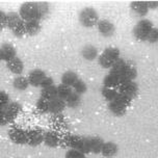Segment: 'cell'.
Instances as JSON below:
<instances>
[{"label": "cell", "mask_w": 158, "mask_h": 158, "mask_svg": "<svg viewBox=\"0 0 158 158\" xmlns=\"http://www.w3.org/2000/svg\"><path fill=\"white\" fill-rule=\"evenodd\" d=\"M149 10H157L158 8V1H147Z\"/></svg>", "instance_id": "39"}, {"label": "cell", "mask_w": 158, "mask_h": 158, "mask_svg": "<svg viewBox=\"0 0 158 158\" xmlns=\"http://www.w3.org/2000/svg\"><path fill=\"white\" fill-rule=\"evenodd\" d=\"M79 79V76L73 71H67L61 75V83L64 85H68L70 87H72L75 84V82Z\"/></svg>", "instance_id": "23"}, {"label": "cell", "mask_w": 158, "mask_h": 158, "mask_svg": "<svg viewBox=\"0 0 158 158\" xmlns=\"http://www.w3.org/2000/svg\"><path fill=\"white\" fill-rule=\"evenodd\" d=\"M6 67L10 70V72H12L15 75H22V73L24 71V64L22 61V59L19 58L18 56L10 59V61H7Z\"/></svg>", "instance_id": "14"}, {"label": "cell", "mask_w": 158, "mask_h": 158, "mask_svg": "<svg viewBox=\"0 0 158 158\" xmlns=\"http://www.w3.org/2000/svg\"><path fill=\"white\" fill-rule=\"evenodd\" d=\"M36 109H38L40 112H42V114L49 112V101L40 97L38 99V101H36Z\"/></svg>", "instance_id": "32"}, {"label": "cell", "mask_w": 158, "mask_h": 158, "mask_svg": "<svg viewBox=\"0 0 158 158\" xmlns=\"http://www.w3.org/2000/svg\"><path fill=\"white\" fill-rule=\"evenodd\" d=\"M131 101V99H129L126 96L118 94L114 100L108 102V109L115 117H123L127 112L128 107L130 106Z\"/></svg>", "instance_id": "3"}, {"label": "cell", "mask_w": 158, "mask_h": 158, "mask_svg": "<svg viewBox=\"0 0 158 158\" xmlns=\"http://www.w3.org/2000/svg\"><path fill=\"white\" fill-rule=\"evenodd\" d=\"M89 151L91 153L99 154L101 153L102 147L104 145V140L99 136H93L89 137Z\"/></svg>", "instance_id": "22"}, {"label": "cell", "mask_w": 158, "mask_h": 158, "mask_svg": "<svg viewBox=\"0 0 158 158\" xmlns=\"http://www.w3.org/2000/svg\"><path fill=\"white\" fill-rule=\"evenodd\" d=\"M13 86L16 89H18V91H25V89H27V87L29 86V82H28L27 77L22 75L17 76L13 81Z\"/></svg>", "instance_id": "26"}, {"label": "cell", "mask_w": 158, "mask_h": 158, "mask_svg": "<svg viewBox=\"0 0 158 158\" xmlns=\"http://www.w3.org/2000/svg\"><path fill=\"white\" fill-rule=\"evenodd\" d=\"M73 93V89L68 85H64V84L60 83L59 85H57V97L61 100L66 101L68 98L70 97Z\"/></svg>", "instance_id": "28"}, {"label": "cell", "mask_w": 158, "mask_h": 158, "mask_svg": "<svg viewBox=\"0 0 158 158\" xmlns=\"http://www.w3.org/2000/svg\"><path fill=\"white\" fill-rule=\"evenodd\" d=\"M60 139L61 137L59 136V134L56 131L50 130L45 132L44 134V143L49 148H55L60 145Z\"/></svg>", "instance_id": "12"}, {"label": "cell", "mask_w": 158, "mask_h": 158, "mask_svg": "<svg viewBox=\"0 0 158 158\" xmlns=\"http://www.w3.org/2000/svg\"><path fill=\"white\" fill-rule=\"evenodd\" d=\"M72 89H73V91H74L75 93H77V94H79L81 96V95H83L84 93H86L87 85H86V83L82 80V79L79 78L78 80L75 82L74 85L72 86Z\"/></svg>", "instance_id": "31"}, {"label": "cell", "mask_w": 158, "mask_h": 158, "mask_svg": "<svg viewBox=\"0 0 158 158\" xmlns=\"http://www.w3.org/2000/svg\"><path fill=\"white\" fill-rule=\"evenodd\" d=\"M118 152V147L114 142H104V145L101 150V154L103 157L106 158H111L115 156Z\"/></svg>", "instance_id": "16"}, {"label": "cell", "mask_w": 158, "mask_h": 158, "mask_svg": "<svg viewBox=\"0 0 158 158\" xmlns=\"http://www.w3.org/2000/svg\"><path fill=\"white\" fill-rule=\"evenodd\" d=\"M79 22L83 27L92 28L94 26H97L98 22L100 21L99 19V14L94 7H84L79 13Z\"/></svg>", "instance_id": "4"}, {"label": "cell", "mask_w": 158, "mask_h": 158, "mask_svg": "<svg viewBox=\"0 0 158 158\" xmlns=\"http://www.w3.org/2000/svg\"><path fill=\"white\" fill-rule=\"evenodd\" d=\"M49 13L47 2H24L20 6L19 15L25 22L41 21Z\"/></svg>", "instance_id": "1"}, {"label": "cell", "mask_w": 158, "mask_h": 158, "mask_svg": "<svg viewBox=\"0 0 158 158\" xmlns=\"http://www.w3.org/2000/svg\"><path fill=\"white\" fill-rule=\"evenodd\" d=\"M2 60V57H1V53H0V61Z\"/></svg>", "instance_id": "40"}, {"label": "cell", "mask_w": 158, "mask_h": 158, "mask_svg": "<svg viewBox=\"0 0 158 158\" xmlns=\"http://www.w3.org/2000/svg\"><path fill=\"white\" fill-rule=\"evenodd\" d=\"M7 124L8 123L6 121V118H5L3 109H0V126H4V125H7Z\"/></svg>", "instance_id": "38"}, {"label": "cell", "mask_w": 158, "mask_h": 158, "mask_svg": "<svg viewBox=\"0 0 158 158\" xmlns=\"http://www.w3.org/2000/svg\"><path fill=\"white\" fill-rule=\"evenodd\" d=\"M0 53H1L2 60H4L5 63L10 61V59L17 56V51L16 48L10 43H3L0 47Z\"/></svg>", "instance_id": "13"}, {"label": "cell", "mask_w": 158, "mask_h": 158, "mask_svg": "<svg viewBox=\"0 0 158 158\" xmlns=\"http://www.w3.org/2000/svg\"><path fill=\"white\" fill-rule=\"evenodd\" d=\"M101 94H102L104 99H106L108 102H110V101L114 100V99L118 97V92L115 89H109V87L102 86V89H101Z\"/></svg>", "instance_id": "30"}, {"label": "cell", "mask_w": 158, "mask_h": 158, "mask_svg": "<svg viewBox=\"0 0 158 158\" xmlns=\"http://www.w3.org/2000/svg\"><path fill=\"white\" fill-rule=\"evenodd\" d=\"M46 77H47V75L43 70L33 69L29 72V74L27 76V79H28V82H29V85L38 87V86H41L42 82H43V80Z\"/></svg>", "instance_id": "9"}, {"label": "cell", "mask_w": 158, "mask_h": 158, "mask_svg": "<svg viewBox=\"0 0 158 158\" xmlns=\"http://www.w3.org/2000/svg\"><path fill=\"white\" fill-rule=\"evenodd\" d=\"M81 103V96L77 94V93H75L73 91V93L71 95H70V97L66 100V104L68 107H70V108H77V107L80 105Z\"/></svg>", "instance_id": "29"}, {"label": "cell", "mask_w": 158, "mask_h": 158, "mask_svg": "<svg viewBox=\"0 0 158 158\" xmlns=\"http://www.w3.org/2000/svg\"><path fill=\"white\" fill-rule=\"evenodd\" d=\"M21 109H22L21 104H19L18 102H10L4 107L3 111L8 124L13 123V121L16 120V118L19 115Z\"/></svg>", "instance_id": "8"}, {"label": "cell", "mask_w": 158, "mask_h": 158, "mask_svg": "<svg viewBox=\"0 0 158 158\" xmlns=\"http://www.w3.org/2000/svg\"><path fill=\"white\" fill-rule=\"evenodd\" d=\"M130 8L135 15L139 17H145L150 10L148 7L147 1H133L130 3Z\"/></svg>", "instance_id": "15"}, {"label": "cell", "mask_w": 158, "mask_h": 158, "mask_svg": "<svg viewBox=\"0 0 158 158\" xmlns=\"http://www.w3.org/2000/svg\"><path fill=\"white\" fill-rule=\"evenodd\" d=\"M66 101L61 100L57 97L49 101V112H51L53 114H60L64 111V109L66 108Z\"/></svg>", "instance_id": "17"}, {"label": "cell", "mask_w": 158, "mask_h": 158, "mask_svg": "<svg viewBox=\"0 0 158 158\" xmlns=\"http://www.w3.org/2000/svg\"><path fill=\"white\" fill-rule=\"evenodd\" d=\"M41 97L46 99L48 101H51L53 99L57 98V86L51 85V86L46 87V89H42Z\"/></svg>", "instance_id": "25"}, {"label": "cell", "mask_w": 158, "mask_h": 158, "mask_svg": "<svg viewBox=\"0 0 158 158\" xmlns=\"http://www.w3.org/2000/svg\"><path fill=\"white\" fill-rule=\"evenodd\" d=\"M97 28L99 32L101 33L105 38H109L112 36L115 32V26L112 22L108 21V20H100L97 24Z\"/></svg>", "instance_id": "11"}, {"label": "cell", "mask_w": 158, "mask_h": 158, "mask_svg": "<svg viewBox=\"0 0 158 158\" xmlns=\"http://www.w3.org/2000/svg\"><path fill=\"white\" fill-rule=\"evenodd\" d=\"M27 135L28 131L19 128V127H12L10 129V131H8L10 139L14 143H17V145H25V143H27Z\"/></svg>", "instance_id": "7"}, {"label": "cell", "mask_w": 158, "mask_h": 158, "mask_svg": "<svg viewBox=\"0 0 158 158\" xmlns=\"http://www.w3.org/2000/svg\"><path fill=\"white\" fill-rule=\"evenodd\" d=\"M126 64H127V60H125L124 58L121 57L120 59H118L117 61L114 63V64L110 68V72L111 74H114V75H118L122 78V74H123V71L126 67ZM123 80V79H122ZM124 82V81H123Z\"/></svg>", "instance_id": "24"}, {"label": "cell", "mask_w": 158, "mask_h": 158, "mask_svg": "<svg viewBox=\"0 0 158 158\" xmlns=\"http://www.w3.org/2000/svg\"><path fill=\"white\" fill-rule=\"evenodd\" d=\"M64 158H86V156L82 152L75 150V149H70L64 155Z\"/></svg>", "instance_id": "34"}, {"label": "cell", "mask_w": 158, "mask_h": 158, "mask_svg": "<svg viewBox=\"0 0 158 158\" xmlns=\"http://www.w3.org/2000/svg\"><path fill=\"white\" fill-rule=\"evenodd\" d=\"M6 27V14L0 10V31Z\"/></svg>", "instance_id": "36"}, {"label": "cell", "mask_w": 158, "mask_h": 158, "mask_svg": "<svg viewBox=\"0 0 158 158\" xmlns=\"http://www.w3.org/2000/svg\"><path fill=\"white\" fill-rule=\"evenodd\" d=\"M147 42H149V43H151V44L157 43L158 42V28H156V27L152 28V30L148 35V39H147Z\"/></svg>", "instance_id": "35"}, {"label": "cell", "mask_w": 158, "mask_h": 158, "mask_svg": "<svg viewBox=\"0 0 158 158\" xmlns=\"http://www.w3.org/2000/svg\"><path fill=\"white\" fill-rule=\"evenodd\" d=\"M122 82L123 80L120 76L109 73L103 79V86L109 87V89H117V87L120 86V84Z\"/></svg>", "instance_id": "18"}, {"label": "cell", "mask_w": 158, "mask_h": 158, "mask_svg": "<svg viewBox=\"0 0 158 158\" xmlns=\"http://www.w3.org/2000/svg\"><path fill=\"white\" fill-rule=\"evenodd\" d=\"M12 31L17 38H22V36H24L25 35H27L26 33V23H25V21L22 22L20 25H18L15 29L12 30Z\"/></svg>", "instance_id": "33"}, {"label": "cell", "mask_w": 158, "mask_h": 158, "mask_svg": "<svg viewBox=\"0 0 158 158\" xmlns=\"http://www.w3.org/2000/svg\"><path fill=\"white\" fill-rule=\"evenodd\" d=\"M44 134L45 132L42 129H31L28 131L27 135V143L31 147H38L44 143Z\"/></svg>", "instance_id": "10"}, {"label": "cell", "mask_w": 158, "mask_h": 158, "mask_svg": "<svg viewBox=\"0 0 158 158\" xmlns=\"http://www.w3.org/2000/svg\"><path fill=\"white\" fill-rule=\"evenodd\" d=\"M51 85H54V81H53V79L51 77L47 76V77L43 80V82H42L41 86H40V87H42V89H46V87L51 86Z\"/></svg>", "instance_id": "37"}, {"label": "cell", "mask_w": 158, "mask_h": 158, "mask_svg": "<svg viewBox=\"0 0 158 158\" xmlns=\"http://www.w3.org/2000/svg\"><path fill=\"white\" fill-rule=\"evenodd\" d=\"M121 58V52L118 48L107 47L104 51L98 56V63L104 69H110L115 61Z\"/></svg>", "instance_id": "2"}, {"label": "cell", "mask_w": 158, "mask_h": 158, "mask_svg": "<svg viewBox=\"0 0 158 158\" xmlns=\"http://www.w3.org/2000/svg\"><path fill=\"white\" fill-rule=\"evenodd\" d=\"M118 94L126 96L129 99H133L137 96L138 93V85L134 80L132 81H124L120 84V86L118 87Z\"/></svg>", "instance_id": "6"}, {"label": "cell", "mask_w": 158, "mask_h": 158, "mask_svg": "<svg viewBox=\"0 0 158 158\" xmlns=\"http://www.w3.org/2000/svg\"><path fill=\"white\" fill-rule=\"evenodd\" d=\"M153 23L148 19H142L137 22L133 28V35L137 41L147 42L148 35L153 28Z\"/></svg>", "instance_id": "5"}, {"label": "cell", "mask_w": 158, "mask_h": 158, "mask_svg": "<svg viewBox=\"0 0 158 158\" xmlns=\"http://www.w3.org/2000/svg\"><path fill=\"white\" fill-rule=\"evenodd\" d=\"M81 55L84 59L89 61L95 60L96 58H98V49L97 47L93 46V45H85L82 50H81Z\"/></svg>", "instance_id": "21"}, {"label": "cell", "mask_w": 158, "mask_h": 158, "mask_svg": "<svg viewBox=\"0 0 158 158\" xmlns=\"http://www.w3.org/2000/svg\"><path fill=\"white\" fill-rule=\"evenodd\" d=\"M23 22V20L20 17L19 13L10 12L6 14V27L10 30H14L15 28Z\"/></svg>", "instance_id": "20"}, {"label": "cell", "mask_w": 158, "mask_h": 158, "mask_svg": "<svg viewBox=\"0 0 158 158\" xmlns=\"http://www.w3.org/2000/svg\"><path fill=\"white\" fill-rule=\"evenodd\" d=\"M136 76H137L136 68H135L133 64L127 61L126 67H125V69H124L123 74H122L123 81H132L136 78Z\"/></svg>", "instance_id": "19"}, {"label": "cell", "mask_w": 158, "mask_h": 158, "mask_svg": "<svg viewBox=\"0 0 158 158\" xmlns=\"http://www.w3.org/2000/svg\"><path fill=\"white\" fill-rule=\"evenodd\" d=\"M25 23H26V33L28 35H36L41 31L42 26L40 21H30Z\"/></svg>", "instance_id": "27"}]
</instances>
